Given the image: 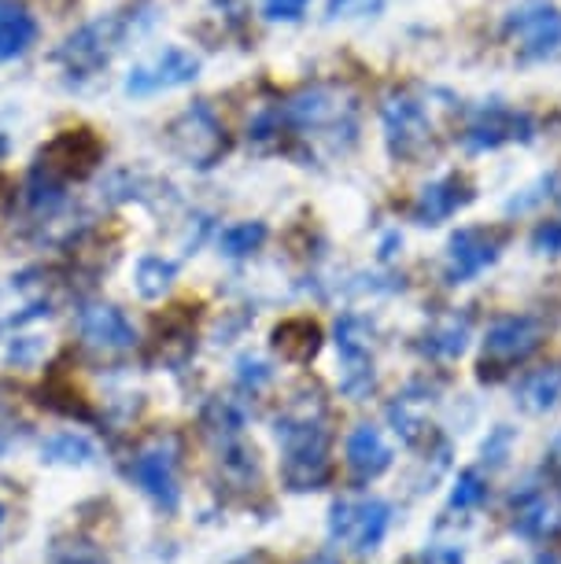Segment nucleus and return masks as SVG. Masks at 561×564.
Segmentation results:
<instances>
[{"instance_id":"2eb2a0df","label":"nucleus","mask_w":561,"mask_h":564,"mask_svg":"<svg viewBox=\"0 0 561 564\" xmlns=\"http://www.w3.org/2000/svg\"><path fill=\"white\" fill-rule=\"evenodd\" d=\"M322 347V328H317L311 317H289L273 328V350L284 361H311Z\"/></svg>"},{"instance_id":"bb28decb","label":"nucleus","mask_w":561,"mask_h":564,"mask_svg":"<svg viewBox=\"0 0 561 564\" xmlns=\"http://www.w3.org/2000/svg\"><path fill=\"white\" fill-rule=\"evenodd\" d=\"M421 564H465V553L458 546H429L421 553Z\"/></svg>"},{"instance_id":"aec40b11","label":"nucleus","mask_w":561,"mask_h":564,"mask_svg":"<svg viewBox=\"0 0 561 564\" xmlns=\"http://www.w3.org/2000/svg\"><path fill=\"white\" fill-rule=\"evenodd\" d=\"M262 240H267V226H262V221H237V226H229L218 237V248L222 254H229V259H245Z\"/></svg>"},{"instance_id":"1a4fd4ad","label":"nucleus","mask_w":561,"mask_h":564,"mask_svg":"<svg viewBox=\"0 0 561 564\" xmlns=\"http://www.w3.org/2000/svg\"><path fill=\"white\" fill-rule=\"evenodd\" d=\"M514 535L547 542L561 535V498L528 487L525 495H514Z\"/></svg>"},{"instance_id":"9b49d317","label":"nucleus","mask_w":561,"mask_h":564,"mask_svg":"<svg viewBox=\"0 0 561 564\" xmlns=\"http://www.w3.org/2000/svg\"><path fill=\"white\" fill-rule=\"evenodd\" d=\"M199 70V59L188 56L182 48H166L163 56H159L152 67H141L130 74V82H126V93H137V97H144V93H159V89H174V85H185L193 82Z\"/></svg>"},{"instance_id":"f8f14e48","label":"nucleus","mask_w":561,"mask_h":564,"mask_svg":"<svg viewBox=\"0 0 561 564\" xmlns=\"http://www.w3.org/2000/svg\"><path fill=\"white\" fill-rule=\"evenodd\" d=\"M470 199H473V193H470V185H465V177H458V174L440 177L421 188V196L414 204V218L421 226H440L443 218H451L454 210L465 207Z\"/></svg>"},{"instance_id":"9d476101","label":"nucleus","mask_w":561,"mask_h":564,"mask_svg":"<svg viewBox=\"0 0 561 564\" xmlns=\"http://www.w3.org/2000/svg\"><path fill=\"white\" fill-rule=\"evenodd\" d=\"M391 446L385 443V435L374 424H358V429L347 435V451H344V462L352 468L355 484H369L377 476H385L391 468Z\"/></svg>"},{"instance_id":"39448f33","label":"nucleus","mask_w":561,"mask_h":564,"mask_svg":"<svg viewBox=\"0 0 561 564\" xmlns=\"http://www.w3.org/2000/svg\"><path fill=\"white\" fill-rule=\"evenodd\" d=\"M506 229L495 226H465L447 240V284H470L506 248Z\"/></svg>"},{"instance_id":"20e7f679","label":"nucleus","mask_w":561,"mask_h":564,"mask_svg":"<svg viewBox=\"0 0 561 564\" xmlns=\"http://www.w3.org/2000/svg\"><path fill=\"white\" fill-rule=\"evenodd\" d=\"M506 34L525 59H543L561 48V12L550 0H525L506 15Z\"/></svg>"},{"instance_id":"412c9836","label":"nucleus","mask_w":561,"mask_h":564,"mask_svg":"<svg viewBox=\"0 0 561 564\" xmlns=\"http://www.w3.org/2000/svg\"><path fill=\"white\" fill-rule=\"evenodd\" d=\"M41 454L48 457V462H63V465H86L93 462V443L82 440V435L74 432H63L56 440H48L41 446Z\"/></svg>"},{"instance_id":"b1692460","label":"nucleus","mask_w":561,"mask_h":564,"mask_svg":"<svg viewBox=\"0 0 561 564\" xmlns=\"http://www.w3.org/2000/svg\"><path fill=\"white\" fill-rule=\"evenodd\" d=\"M510 443H514V432L506 429V424H499L488 440H484V446H481V454H484V462L488 465H503L506 457H510Z\"/></svg>"},{"instance_id":"c756f323","label":"nucleus","mask_w":561,"mask_h":564,"mask_svg":"<svg viewBox=\"0 0 561 564\" xmlns=\"http://www.w3.org/2000/svg\"><path fill=\"white\" fill-rule=\"evenodd\" d=\"M237 564H262L259 557H248V561H237Z\"/></svg>"},{"instance_id":"6ab92c4d","label":"nucleus","mask_w":561,"mask_h":564,"mask_svg":"<svg viewBox=\"0 0 561 564\" xmlns=\"http://www.w3.org/2000/svg\"><path fill=\"white\" fill-rule=\"evenodd\" d=\"M245 410L237 406L233 399H215L211 406L204 410V429L215 435V440L222 443H233L240 435V429H245Z\"/></svg>"},{"instance_id":"a211bd4d","label":"nucleus","mask_w":561,"mask_h":564,"mask_svg":"<svg viewBox=\"0 0 561 564\" xmlns=\"http://www.w3.org/2000/svg\"><path fill=\"white\" fill-rule=\"evenodd\" d=\"M174 276H177V265H174L171 259H159V254H148V259L137 262L133 281H137V292H141L144 300H159L163 292H171Z\"/></svg>"},{"instance_id":"7ed1b4c3","label":"nucleus","mask_w":561,"mask_h":564,"mask_svg":"<svg viewBox=\"0 0 561 564\" xmlns=\"http://www.w3.org/2000/svg\"><path fill=\"white\" fill-rule=\"evenodd\" d=\"M391 528V506L380 498H363V502H333L330 509V535L333 542H344L358 553H369L385 542Z\"/></svg>"},{"instance_id":"cd10ccee","label":"nucleus","mask_w":561,"mask_h":564,"mask_svg":"<svg viewBox=\"0 0 561 564\" xmlns=\"http://www.w3.org/2000/svg\"><path fill=\"white\" fill-rule=\"evenodd\" d=\"M547 476L554 480V487H561V435L554 443H550V451H547Z\"/></svg>"},{"instance_id":"f3484780","label":"nucleus","mask_w":561,"mask_h":564,"mask_svg":"<svg viewBox=\"0 0 561 564\" xmlns=\"http://www.w3.org/2000/svg\"><path fill=\"white\" fill-rule=\"evenodd\" d=\"M465 344H470V322L458 314H447L425 333L421 350H425L429 358H458L465 350Z\"/></svg>"},{"instance_id":"393cba45","label":"nucleus","mask_w":561,"mask_h":564,"mask_svg":"<svg viewBox=\"0 0 561 564\" xmlns=\"http://www.w3.org/2000/svg\"><path fill=\"white\" fill-rule=\"evenodd\" d=\"M270 377H273V372H270L267 366H262L259 358H240V361H237V380H240V388L259 391Z\"/></svg>"},{"instance_id":"423d86ee","label":"nucleus","mask_w":561,"mask_h":564,"mask_svg":"<svg viewBox=\"0 0 561 564\" xmlns=\"http://www.w3.org/2000/svg\"><path fill=\"white\" fill-rule=\"evenodd\" d=\"M380 119H385V133H388L391 152H396L399 159H418L429 148L432 122H429L425 104H421L418 97H410V93H396V97H388L385 108H380Z\"/></svg>"},{"instance_id":"c85d7f7f","label":"nucleus","mask_w":561,"mask_h":564,"mask_svg":"<svg viewBox=\"0 0 561 564\" xmlns=\"http://www.w3.org/2000/svg\"><path fill=\"white\" fill-rule=\"evenodd\" d=\"M306 564H341V561H336V557H330V553H317V557H311V561H306Z\"/></svg>"},{"instance_id":"f257e3e1","label":"nucleus","mask_w":561,"mask_h":564,"mask_svg":"<svg viewBox=\"0 0 561 564\" xmlns=\"http://www.w3.org/2000/svg\"><path fill=\"white\" fill-rule=\"evenodd\" d=\"M281 443V480L289 491H317L330 480V432L317 413H284L278 417Z\"/></svg>"},{"instance_id":"4468645a","label":"nucleus","mask_w":561,"mask_h":564,"mask_svg":"<svg viewBox=\"0 0 561 564\" xmlns=\"http://www.w3.org/2000/svg\"><path fill=\"white\" fill-rule=\"evenodd\" d=\"M514 395H517V406L528 413L554 410L561 399V366H543V369L525 372V377L517 380Z\"/></svg>"},{"instance_id":"0eeeda50","label":"nucleus","mask_w":561,"mask_h":564,"mask_svg":"<svg viewBox=\"0 0 561 564\" xmlns=\"http://www.w3.org/2000/svg\"><path fill=\"white\" fill-rule=\"evenodd\" d=\"M126 473H130V480L141 487L159 509L174 513L177 509V454H174L171 440L166 443L159 440L152 446H144V451L130 462Z\"/></svg>"},{"instance_id":"5701e85b","label":"nucleus","mask_w":561,"mask_h":564,"mask_svg":"<svg viewBox=\"0 0 561 564\" xmlns=\"http://www.w3.org/2000/svg\"><path fill=\"white\" fill-rule=\"evenodd\" d=\"M311 0H262V15L273 23H300Z\"/></svg>"},{"instance_id":"a878e982","label":"nucleus","mask_w":561,"mask_h":564,"mask_svg":"<svg viewBox=\"0 0 561 564\" xmlns=\"http://www.w3.org/2000/svg\"><path fill=\"white\" fill-rule=\"evenodd\" d=\"M532 248L543 254H561V218L543 221V226L532 232Z\"/></svg>"},{"instance_id":"ddd939ff","label":"nucleus","mask_w":561,"mask_h":564,"mask_svg":"<svg viewBox=\"0 0 561 564\" xmlns=\"http://www.w3.org/2000/svg\"><path fill=\"white\" fill-rule=\"evenodd\" d=\"M82 336H86L93 347H104V350H130L137 344L133 325L126 322V314L115 311V306H89V311L82 314Z\"/></svg>"},{"instance_id":"6e6552de","label":"nucleus","mask_w":561,"mask_h":564,"mask_svg":"<svg viewBox=\"0 0 561 564\" xmlns=\"http://www.w3.org/2000/svg\"><path fill=\"white\" fill-rule=\"evenodd\" d=\"M510 141H532V119L525 111H510V108H484L465 130V144L473 152H492V148H503Z\"/></svg>"},{"instance_id":"dca6fc26","label":"nucleus","mask_w":561,"mask_h":564,"mask_svg":"<svg viewBox=\"0 0 561 564\" xmlns=\"http://www.w3.org/2000/svg\"><path fill=\"white\" fill-rule=\"evenodd\" d=\"M34 34H37L34 19L19 4H12V0H0V59H12L19 52H26Z\"/></svg>"},{"instance_id":"4be33fe9","label":"nucleus","mask_w":561,"mask_h":564,"mask_svg":"<svg viewBox=\"0 0 561 564\" xmlns=\"http://www.w3.org/2000/svg\"><path fill=\"white\" fill-rule=\"evenodd\" d=\"M488 498V480H484L476 468H462L458 480H454L451 487V509H458V513H465V509H476Z\"/></svg>"},{"instance_id":"f03ea898","label":"nucleus","mask_w":561,"mask_h":564,"mask_svg":"<svg viewBox=\"0 0 561 564\" xmlns=\"http://www.w3.org/2000/svg\"><path fill=\"white\" fill-rule=\"evenodd\" d=\"M543 347V322L532 314H514V317H499L488 336H484V355L481 366H476V377L481 380H503L510 377L517 366H525L536 350Z\"/></svg>"},{"instance_id":"7c9ffc66","label":"nucleus","mask_w":561,"mask_h":564,"mask_svg":"<svg viewBox=\"0 0 561 564\" xmlns=\"http://www.w3.org/2000/svg\"><path fill=\"white\" fill-rule=\"evenodd\" d=\"M0 524H4V506H0Z\"/></svg>"}]
</instances>
